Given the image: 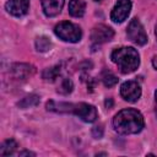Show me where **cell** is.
<instances>
[{
	"label": "cell",
	"mask_w": 157,
	"mask_h": 157,
	"mask_svg": "<svg viewBox=\"0 0 157 157\" xmlns=\"http://www.w3.org/2000/svg\"><path fill=\"white\" fill-rule=\"evenodd\" d=\"M155 32H156V37H157V25H156V31Z\"/></svg>",
	"instance_id": "cb8c5ba5"
},
{
	"label": "cell",
	"mask_w": 157,
	"mask_h": 157,
	"mask_svg": "<svg viewBox=\"0 0 157 157\" xmlns=\"http://www.w3.org/2000/svg\"><path fill=\"white\" fill-rule=\"evenodd\" d=\"M92 136L96 137V139H101L103 136V128L102 125H97L92 129Z\"/></svg>",
	"instance_id": "d6986e66"
},
{
	"label": "cell",
	"mask_w": 157,
	"mask_h": 157,
	"mask_svg": "<svg viewBox=\"0 0 157 157\" xmlns=\"http://www.w3.org/2000/svg\"><path fill=\"white\" fill-rule=\"evenodd\" d=\"M101 78H102V82H103V85L105 87H113V86H115L118 83V77L113 72H110L108 70H104L102 72Z\"/></svg>",
	"instance_id": "e0dca14e"
},
{
	"label": "cell",
	"mask_w": 157,
	"mask_h": 157,
	"mask_svg": "<svg viewBox=\"0 0 157 157\" xmlns=\"http://www.w3.org/2000/svg\"><path fill=\"white\" fill-rule=\"evenodd\" d=\"M155 113H156V117H157V90L155 92Z\"/></svg>",
	"instance_id": "44dd1931"
},
{
	"label": "cell",
	"mask_w": 157,
	"mask_h": 157,
	"mask_svg": "<svg viewBox=\"0 0 157 157\" xmlns=\"http://www.w3.org/2000/svg\"><path fill=\"white\" fill-rule=\"evenodd\" d=\"M114 36V31L105 25H97L92 28L91 40L93 45H99L102 43L109 42Z\"/></svg>",
	"instance_id": "8992f818"
},
{
	"label": "cell",
	"mask_w": 157,
	"mask_h": 157,
	"mask_svg": "<svg viewBox=\"0 0 157 157\" xmlns=\"http://www.w3.org/2000/svg\"><path fill=\"white\" fill-rule=\"evenodd\" d=\"M16 148H17V144L15 140L12 139L5 140L0 147V156H10L15 152Z\"/></svg>",
	"instance_id": "5bb4252c"
},
{
	"label": "cell",
	"mask_w": 157,
	"mask_h": 157,
	"mask_svg": "<svg viewBox=\"0 0 157 157\" xmlns=\"http://www.w3.org/2000/svg\"><path fill=\"white\" fill-rule=\"evenodd\" d=\"M152 65H153V67L157 70V55L153 56V59H152Z\"/></svg>",
	"instance_id": "7402d4cb"
},
{
	"label": "cell",
	"mask_w": 157,
	"mask_h": 157,
	"mask_svg": "<svg viewBox=\"0 0 157 157\" xmlns=\"http://www.w3.org/2000/svg\"><path fill=\"white\" fill-rule=\"evenodd\" d=\"M72 88H74V83L70 78L67 77H63L60 80V83L56 88V92L60 93V94H69L72 92Z\"/></svg>",
	"instance_id": "9a60e30c"
},
{
	"label": "cell",
	"mask_w": 157,
	"mask_h": 157,
	"mask_svg": "<svg viewBox=\"0 0 157 157\" xmlns=\"http://www.w3.org/2000/svg\"><path fill=\"white\" fill-rule=\"evenodd\" d=\"M112 61L118 66L121 74H131L140 65V55L131 47L117 48L110 54Z\"/></svg>",
	"instance_id": "7a4b0ae2"
},
{
	"label": "cell",
	"mask_w": 157,
	"mask_h": 157,
	"mask_svg": "<svg viewBox=\"0 0 157 157\" xmlns=\"http://www.w3.org/2000/svg\"><path fill=\"white\" fill-rule=\"evenodd\" d=\"M120 94L125 101L134 103L141 96V87L136 81H125L120 87Z\"/></svg>",
	"instance_id": "ba28073f"
},
{
	"label": "cell",
	"mask_w": 157,
	"mask_h": 157,
	"mask_svg": "<svg viewBox=\"0 0 157 157\" xmlns=\"http://www.w3.org/2000/svg\"><path fill=\"white\" fill-rule=\"evenodd\" d=\"M18 156H36V155L31 151H22V152H18Z\"/></svg>",
	"instance_id": "ffe728a7"
},
{
	"label": "cell",
	"mask_w": 157,
	"mask_h": 157,
	"mask_svg": "<svg viewBox=\"0 0 157 157\" xmlns=\"http://www.w3.org/2000/svg\"><path fill=\"white\" fill-rule=\"evenodd\" d=\"M54 32L60 39L65 42H70V43H77L81 40V37H82L81 28L77 25L69 22V21L59 22L55 26Z\"/></svg>",
	"instance_id": "3957f363"
},
{
	"label": "cell",
	"mask_w": 157,
	"mask_h": 157,
	"mask_svg": "<svg viewBox=\"0 0 157 157\" xmlns=\"http://www.w3.org/2000/svg\"><path fill=\"white\" fill-rule=\"evenodd\" d=\"M126 34L128 38L137 45H145L147 43V34L144 29V26L137 18H132L130 21L126 29Z\"/></svg>",
	"instance_id": "277c9868"
},
{
	"label": "cell",
	"mask_w": 157,
	"mask_h": 157,
	"mask_svg": "<svg viewBox=\"0 0 157 157\" xmlns=\"http://www.w3.org/2000/svg\"><path fill=\"white\" fill-rule=\"evenodd\" d=\"M130 10H131L130 0H118L110 12V20L115 23H121L128 18Z\"/></svg>",
	"instance_id": "52a82bcc"
},
{
	"label": "cell",
	"mask_w": 157,
	"mask_h": 157,
	"mask_svg": "<svg viewBox=\"0 0 157 157\" xmlns=\"http://www.w3.org/2000/svg\"><path fill=\"white\" fill-rule=\"evenodd\" d=\"M52 47V43L49 40V38L42 36V37H38L36 39V48L38 52H48Z\"/></svg>",
	"instance_id": "ac0fdd59"
},
{
	"label": "cell",
	"mask_w": 157,
	"mask_h": 157,
	"mask_svg": "<svg viewBox=\"0 0 157 157\" xmlns=\"http://www.w3.org/2000/svg\"><path fill=\"white\" fill-rule=\"evenodd\" d=\"M86 10V2L83 0H70L69 12L74 17H82Z\"/></svg>",
	"instance_id": "7c38bea8"
},
{
	"label": "cell",
	"mask_w": 157,
	"mask_h": 157,
	"mask_svg": "<svg viewBox=\"0 0 157 157\" xmlns=\"http://www.w3.org/2000/svg\"><path fill=\"white\" fill-rule=\"evenodd\" d=\"M94 1H102V0H94Z\"/></svg>",
	"instance_id": "d4e9b609"
},
{
	"label": "cell",
	"mask_w": 157,
	"mask_h": 157,
	"mask_svg": "<svg viewBox=\"0 0 157 157\" xmlns=\"http://www.w3.org/2000/svg\"><path fill=\"white\" fill-rule=\"evenodd\" d=\"M40 2L44 15L48 17H54L60 13L65 0H40Z\"/></svg>",
	"instance_id": "8fae6325"
},
{
	"label": "cell",
	"mask_w": 157,
	"mask_h": 157,
	"mask_svg": "<svg viewBox=\"0 0 157 157\" xmlns=\"http://www.w3.org/2000/svg\"><path fill=\"white\" fill-rule=\"evenodd\" d=\"M60 75V65H55L53 67H48L43 71V78L45 81H55Z\"/></svg>",
	"instance_id": "2e32d148"
},
{
	"label": "cell",
	"mask_w": 157,
	"mask_h": 157,
	"mask_svg": "<svg viewBox=\"0 0 157 157\" xmlns=\"http://www.w3.org/2000/svg\"><path fill=\"white\" fill-rule=\"evenodd\" d=\"M10 71H11V75H12L13 78H16V80H26V78L31 77L36 72V69H34L33 65L17 63V64H13L11 66Z\"/></svg>",
	"instance_id": "30bf717a"
},
{
	"label": "cell",
	"mask_w": 157,
	"mask_h": 157,
	"mask_svg": "<svg viewBox=\"0 0 157 157\" xmlns=\"http://www.w3.org/2000/svg\"><path fill=\"white\" fill-rule=\"evenodd\" d=\"M112 104H113L112 98H109V99H107V101H105V105H107L108 108H110V107H112Z\"/></svg>",
	"instance_id": "603a6c76"
},
{
	"label": "cell",
	"mask_w": 157,
	"mask_h": 157,
	"mask_svg": "<svg viewBox=\"0 0 157 157\" xmlns=\"http://www.w3.org/2000/svg\"><path fill=\"white\" fill-rule=\"evenodd\" d=\"M39 103V96L37 94H28L26 96L25 98H22L17 105L22 109H26V108H31V107H36L37 104Z\"/></svg>",
	"instance_id": "4fadbf2b"
},
{
	"label": "cell",
	"mask_w": 157,
	"mask_h": 157,
	"mask_svg": "<svg viewBox=\"0 0 157 157\" xmlns=\"http://www.w3.org/2000/svg\"><path fill=\"white\" fill-rule=\"evenodd\" d=\"M71 114H75L76 117H78L81 120H83L86 123H93L98 118L97 109L92 104L83 103V102H81V103H74L72 104Z\"/></svg>",
	"instance_id": "5b68a950"
},
{
	"label": "cell",
	"mask_w": 157,
	"mask_h": 157,
	"mask_svg": "<svg viewBox=\"0 0 157 157\" xmlns=\"http://www.w3.org/2000/svg\"><path fill=\"white\" fill-rule=\"evenodd\" d=\"M144 125L145 121L142 114L134 108L123 109L113 118V128L120 135L137 134L142 130Z\"/></svg>",
	"instance_id": "6da1fadb"
},
{
	"label": "cell",
	"mask_w": 157,
	"mask_h": 157,
	"mask_svg": "<svg viewBox=\"0 0 157 157\" xmlns=\"http://www.w3.org/2000/svg\"><path fill=\"white\" fill-rule=\"evenodd\" d=\"M5 9L10 15L15 17H22L28 12L29 0H7Z\"/></svg>",
	"instance_id": "9c48e42d"
}]
</instances>
